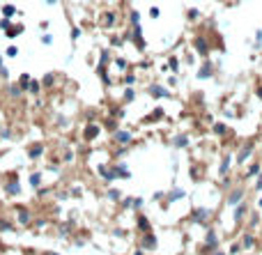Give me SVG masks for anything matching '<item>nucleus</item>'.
<instances>
[{"label": "nucleus", "instance_id": "obj_1", "mask_svg": "<svg viewBox=\"0 0 262 255\" xmlns=\"http://www.w3.org/2000/svg\"><path fill=\"white\" fill-rule=\"evenodd\" d=\"M21 32H23V26H14V28H9V30H7V35H9V37L21 35Z\"/></svg>", "mask_w": 262, "mask_h": 255}, {"label": "nucleus", "instance_id": "obj_2", "mask_svg": "<svg viewBox=\"0 0 262 255\" xmlns=\"http://www.w3.org/2000/svg\"><path fill=\"white\" fill-rule=\"evenodd\" d=\"M195 46H198V51H200V53L207 51V46H205V42H202V39H198V42H195Z\"/></svg>", "mask_w": 262, "mask_h": 255}, {"label": "nucleus", "instance_id": "obj_3", "mask_svg": "<svg viewBox=\"0 0 262 255\" xmlns=\"http://www.w3.org/2000/svg\"><path fill=\"white\" fill-rule=\"evenodd\" d=\"M2 12H5V16H12V14H14V12H16V9L12 7V5H7V7L2 9Z\"/></svg>", "mask_w": 262, "mask_h": 255}, {"label": "nucleus", "instance_id": "obj_4", "mask_svg": "<svg viewBox=\"0 0 262 255\" xmlns=\"http://www.w3.org/2000/svg\"><path fill=\"white\" fill-rule=\"evenodd\" d=\"M7 191H9V193H18V184H9Z\"/></svg>", "mask_w": 262, "mask_h": 255}, {"label": "nucleus", "instance_id": "obj_5", "mask_svg": "<svg viewBox=\"0 0 262 255\" xmlns=\"http://www.w3.org/2000/svg\"><path fill=\"white\" fill-rule=\"evenodd\" d=\"M7 55H16V46H9V48H7Z\"/></svg>", "mask_w": 262, "mask_h": 255}]
</instances>
